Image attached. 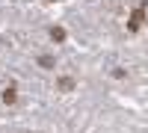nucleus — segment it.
I'll use <instances>...</instances> for the list:
<instances>
[{"instance_id":"f257e3e1","label":"nucleus","mask_w":148,"mask_h":133,"mask_svg":"<svg viewBox=\"0 0 148 133\" xmlns=\"http://www.w3.org/2000/svg\"><path fill=\"white\" fill-rule=\"evenodd\" d=\"M145 9H148V3H139L136 9H133V15L127 18V30H130V33H136V30L142 27V21H145Z\"/></svg>"},{"instance_id":"f03ea898","label":"nucleus","mask_w":148,"mask_h":133,"mask_svg":"<svg viewBox=\"0 0 148 133\" xmlns=\"http://www.w3.org/2000/svg\"><path fill=\"white\" fill-rule=\"evenodd\" d=\"M74 86H77L74 77H59V80H56V89H59V92H74Z\"/></svg>"},{"instance_id":"7ed1b4c3","label":"nucleus","mask_w":148,"mask_h":133,"mask_svg":"<svg viewBox=\"0 0 148 133\" xmlns=\"http://www.w3.org/2000/svg\"><path fill=\"white\" fill-rule=\"evenodd\" d=\"M15 101H18V89H15V86H6V89H3V104L12 106Z\"/></svg>"},{"instance_id":"20e7f679","label":"nucleus","mask_w":148,"mask_h":133,"mask_svg":"<svg viewBox=\"0 0 148 133\" xmlns=\"http://www.w3.org/2000/svg\"><path fill=\"white\" fill-rule=\"evenodd\" d=\"M51 39L53 42H65V30L62 27H51Z\"/></svg>"},{"instance_id":"39448f33","label":"nucleus","mask_w":148,"mask_h":133,"mask_svg":"<svg viewBox=\"0 0 148 133\" xmlns=\"http://www.w3.org/2000/svg\"><path fill=\"white\" fill-rule=\"evenodd\" d=\"M39 65H42V68H53V56H47V53L39 56Z\"/></svg>"},{"instance_id":"423d86ee","label":"nucleus","mask_w":148,"mask_h":133,"mask_svg":"<svg viewBox=\"0 0 148 133\" xmlns=\"http://www.w3.org/2000/svg\"><path fill=\"white\" fill-rule=\"evenodd\" d=\"M47 3H53V0H47Z\"/></svg>"}]
</instances>
